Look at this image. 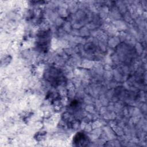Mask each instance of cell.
Returning <instances> with one entry per match:
<instances>
[{
  "label": "cell",
  "mask_w": 147,
  "mask_h": 147,
  "mask_svg": "<svg viewBox=\"0 0 147 147\" xmlns=\"http://www.w3.org/2000/svg\"><path fill=\"white\" fill-rule=\"evenodd\" d=\"M74 143L80 146L87 145V137L83 134H78L74 138Z\"/></svg>",
  "instance_id": "cell-1"
}]
</instances>
